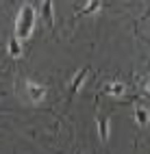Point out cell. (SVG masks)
I'll return each instance as SVG.
<instances>
[{"mask_svg":"<svg viewBox=\"0 0 150 154\" xmlns=\"http://www.w3.org/2000/svg\"><path fill=\"white\" fill-rule=\"evenodd\" d=\"M35 22H37V11L31 2H24L22 9H20V13L15 17V37L20 42H26V39H31L33 30H35Z\"/></svg>","mask_w":150,"mask_h":154,"instance_id":"obj_1","label":"cell"},{"mask_svg":"<svg viewBox=\"0 0 150 154\" xmlns=\"http://www.w3.org/2000/svg\"><path fill=\"white\" fill-rule=\"evenodd\" d=\"M144 87H146V91L150 94V78H146V83H144Z\"/></svg>","mask_w":150,"mask_h":154,"instance_id":"obj_10","label":"cell"},{"mask_svg":"<svg viewBox=\"0 0 150 154\" xmlns=\"http://www.w3.org/2000/svg\"><path fill=\"white\" fill-rule=\"evenodd\" d=\"M52 11H55V5L50 2V0L42 2V15H44V20H46L48 26H55V15H52Z\"/></svg>","mask_w":150,"mask_h":154,"instance_id":"obj_7","label":"cell"},{"mask_svg":"<svg viewBox=\"0 0 150 154\" xmlns=\"http://www.w3.org/2000/svg\"><path fill=\"white\" fill-rule=\"evenodd\" d=\"M135 122H137L139 126H148L150 124V109H146V106L139 104L135 109Z\"/></svg>","mask_w":150,"mask_h":154,"instance_id":"obj_6","label":"cell"},{"mask_svg":"<svg viewBox=\"0 0 150 154\" xmlns=\"http://www.w3.org/2000/svg\"><path fill=\"white\" fill-rule=\"evenodd\" d=\"M87 72H89V65H85V67H81V69L76 72V76L72 78V85H70V91H67V100H70V98H74V96L78 94V89H81L83 83H85Z\"/></svg>","mask_w":150,"mask_h":154,"instance_id":"obj_3","label":"cell"},{"mask_svg":"<svg viewBox=\"0 0 150 154\" xmlns=\"http://www.w3.org/2000/svg\"><path fill=\"white\" fill-rule=\"evenodd\" d=\"M9 54H11V57H20V54H22V42H20L15 35L9 39Z\"/></svg>","mask_w":150,"mask_h":154,"instance_id":"obj_9","label":"cell"},{"mask_svg":"<svg viewBox=\"0 0 150 154\" xmlns=\"http://www.w3.org/2000/svg\"><path fill=\"white\" fill-rule=\"evenodd\" d=\"M109 132H111V117L109 115L98 117V135H100V141L102 143L109 141Z\"/></svg>","mask_w":150,"mask_h":154,"instance_id":"obj_4","label":"cell"},{"mask_svg":"<svg viewBox=\"0 0 150 154\" xmlns=\"http://www.w3.org/2000/svg\"><path fill=\"white\" fill-rule=\"evenodd\" d=\"M98 9H102V2H100V0H92L89 5H85L81 11L76 13V20H81V17H85V15H92L94 11H98Z\"/></svg>","mask_w":150,"mask_h":154,"instance_id":"obj_8","label":"cell"},{"mask_svg":"<svg viewBox=\"0 0 150 154\" xmlns=\"http://www.w3.org/2000/svg\"><path fill=\"white\" fill-rule=\"evenodd\" d=\"M26 94L33 102H42L46 100V94H48V87L42 85V83H33V80H28L26 83Z\"/></svg>","mask_w":150,"mask_h":154,"instance_id":"obj_2","label":"cell"},{"mask_svg":"<svg viewBox=\"0 0 150 154\" xmlns=\"http://www.w3.org/2000/svg\"><path fill=\"white\" fill-rule=\"evenodd\" d=\"M105 94L111 96V98H122V94H124V83H120V80H111L109 85H105Z\"/></svg>","mask_w":150,"mask_h":154,"instance_id":"obj_5","label":"cell"}]
</instances>
